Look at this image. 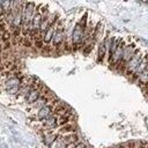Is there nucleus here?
Returning a JSON list of instances; mask_svg holds the SVG:
<instances>
[{
    "label": "nucleus",
    "mask_w": 148,
    "mask_h": 148,
    "mask_svg": "<svg viewBox=\"0 0 148 148\" xmlns=\"http://www.w3.org/2000/svg\"><path fill=\"white\" fill-rule=\"evenodd\" d=\"M148 68V54H146V56H143L142 57V59H141V61H140V64L138 65V67L135 68V71L133 72V74H132V80H134V81H136V79L140 76V74L145 71V69H147Z\"/></svg>",
    "instance_id": "13"
},
{
    "label": "nucleus",
    "mask_w": 148,
    "mask_h": 148,
    "mask_svg": "<svg viewBox=\"0 0 148 148\" xmlns=\"http://www.w3.org/2000/svg\"><path fill=\"white\" fill-rule=\"evenodd\" d=\"M40 8V5L37 6V9L34 14V17L31 20V32H30V37L32 38H37L38 36V31H39V27H40V23L43 21V17L44 15L47 13V8L44 7L43 9H39Z\"/></svg>",
    "instance_id": "2"
},
{
    "label": "nucleus",
    "mask_w": 148,
    "mask_h": 148,
    "mask_svg": "<svg viewBox=\"0 0 148 148\" xmlns=\"http://www.w3.org/2000/svg\"><path fill=\"white\" fill-rule=\"evenodd\" d=\"M58 102H59V101H57V99L53 97L47 104H45L42 109H39V110L36 112L35 119H36L37 121H43V120H45L47 117H50L51 114H53V113H54V108H56V105L58 104Z\"/></svg>",
    "instance_id": "3"
},
{
    "label": "nucleus",
    "mask_w": 148,
    "mask_h": 148,
    "mask_svg": "<svg viewBox=\"0 0 148 148\" xmlns=\"http://www.w3.org/2000/svg\"><path fill=\"white\" fill-rule=\"evenodd\" d=\"M136 82L141 86H148V68L140 74V76L136 79Z\"/></svg>",
    "instance_id": "17"
},
{
    "label": "nucleus",
    "mask_w": 148,
    "mask_h": 148,
    "mask_svg": "<svg viewBox=\"0 0 148 148\" xmlns=\"http://www.w3.org/2000/svg\"><path fill=\"white\" fill-rule=\"evenodd\" d=\"M75 124L74 123H68V124H66V125H62V126H60L59 127V130H57L56 132H57V134L59 135V136H61V135H66V134H71V133H75Z\"/></svg>",
    "instance_id": "14"
},
{
    "label": "nucleus",
    "mask_w": 148,
    "mask_h": 148,
    "mask_svg": "<svg viewBox=\"0 0 148 148\" xmlns=\"http://www.w3.org/2000/svg\"><path fill=\"white\" fill-rule=\"evenodd\" d=\"M58 22H59V21H57V22H54L52 25H50L49 29L43 34V36H42L43 46H49V45H50V43H51V40H52V38H53V35H54V32H56V30H57Z\"/></svg>",
    "instance_id": "12"
},
{
    "label": "nucleus",
    "mask_w": 148,
    "mask_h": 148,
    "mask_svg": "<svg viewBox=\"0 0 148 148\" xmlns=\"http://www.w3.org/2000/svg\"><path fill=\"white\" fill-rule=\"evenodd\" d=\"M44 92H45L44 86H43L40 82H37V83L35 84V87L32 88V90H31V91L27 95V97L24 98V103L28 104V106L31 105V104L35 103Z\"/></svg>",
    "instance_id": "6"
},
{
    "label": "nucleus",
    "mask_w": 148,
    "mask_h": 148,
    "mask_svg": "<svg viewBox=\"0 0 148 148\" xmlns=\"http://www.w3.org/2000/svg\"><path fill=\"white\" fill-rule=\"evenodd\" d=\"M147 87H148V86H147Z\"/></svg>",
    "instance_id": "24"
},
{
    "label": "nucleus",
    "mask_w": 148,
    "mask_h": 148,
    "mask_svg": "<svg viewBox=\"0 0 148 148\" xmlns=\"http://www.w3.org/2000/svg\"><path fill=\"white\" fill-rule=\"evenodd\" d=\"M1 73H2V72H1V69H0V74H1Z\"/></svg>",
    "instance_id": "22"
},
{
    "label": "nucleus",
    "mask_w": 148,
    "mask_h": 148,
    "mask_svg": "<svg viewBox=\"0 0 148 148\" xmlns=\"http://www.w3.org/2000/svg\"><path fill=\"white\" fill-rule=\"evenodd\" d=\"M119 148H125V146H120V147H119Z\"/></svg>",
    "instance_id": "20"
},
{
    "label": "nucleus",
    "mask_w": 148,
    "mask_h": 148,
    "mask_svg": "<svg viewBox=\"0 0 148 148\" xmlns=\"http://www.w3.org/2000/svg\"><path fill=\"white\" fill-rule=\"evenodd\" d=\"M58 119H59V116H58L57 113L51 114V116L47 117L45 120L40 121V123H42V130H44L45 132H47V131H53L54 128L58 127Z\"/></svg>",
    "instance_id": "11"
},
{
    "label": "nucleus",
    "mask_w": 148,
    "mask_h": 148,
    "mask_svg": "<svg viewBox=\"0 0 148 148\" xmlns=\"http://www.w3.org/2000/svg\"><path fill=\"white\" fill-rule=\"evenodd\" d=\"M142 57H143V56H142V53L140 52V50H136V52L134 53V56H133V57L128 60V62L124 66V68H123L121 72H124V74L127 75V76H132L133 72L135 71V68H136L138 65L140 64Z\"/></svg>",
    "instance_id": "5"
},
{
    "label": "nucleus",
    "mask_w": 148,
    "mask_h": 148,
    "mask_svg": "<svg viewBox=\"0 0 148 148\" xmlns=\"http://www.w3.org/2000/svg\"><path fill=\"white\" fill-rule=\"evenodd\" d=\"M106 56V38L103 39L101 43H99V46H98V53H97V60L98 62H102L104 60Z\"/></svg>",
    "instance_id": "16"
},
{
    "label": "nucleus",
    "mask_w": 148,
    "mask_h": 148,
    "mask_svg": "<svg viewBox=\"0 0 148 148\" xmlns=\"http://www.w3.org/2000/svg\"><path fill=\"white\" fill-rule=\"evenodd\" d=\"M57 139H58V134H57L56 131H47V132H45L44 135H43L44 143H45L47 147L52 146V145L56 142Z\"/></svg>",
    "instance_id": "15"
},
{
    "label": "nucleus",
    "mask_w": 148,
    "mask_h": 148,
    "mask_svg": "<svg viewBox=\"0 0 148 148\" xmlns=\"http://www.w3.org/2000/svg\"><path fill=\"white\" fill-rule=\"evenodd\" d=\"M84 147H86V145H84L83 142H79L74 148H84Z\"/></svg>",
    "instance_id": "18"
},
{
    "label": "nucleus",
    "mask_w": 148,
    "mask_h": 148,
    "mask_svg": "<svg viewBox=\"0 0 148 148\" xmlns=\"http://www.w3.org/2000/svg\"><path fill=\"white\" fill-rule=\"evenodd\" d=\"M135 148H146V147H145V146H140V145H139V146H136Z\"/></svg>",
    "instance_id": "19"
},
{
    "label": "nucleus",
    "mask_w": 148,
    "mask_h": 148,
    "mask_svg": "<svg viewBox=\"0 0 148 148\" xmlns=\"http://www.w3.org/2000/svg\"><path fill=\"white\" fill-rule=\"evenodd\" d=\"M86 22H87V14L73 28V31H72V35H71V45H72L73 49H77V47L82 46V42H83L86 29H87V23Z\"/></svg>",
    "instance_id": "1"
},
{
    "label": "nucleus",
    "mask_w": 148,
    "mask_h": 148,
    "mask_svg": "<svg viewBox=\"0 0 148 148\" xmlns=\"http://www.w3.org/2000/svg\"><path fill=\"white\" fill-rule=\"evenodd\" d=\"M136 46H135V44L134 43H131V44H128V45H125V47H124V51H123V58H121V61H120V65L118 66V69H120V71H123V68H124V66L128 62V60L134 56V53L136 52Z\"/></svg>",
    "instance_id": "8"
},
{
    "label": "nucleus",
    "mask_w": 148,
    "mask_h": 148,
    "mask_svg": "<svg viewBox=\"0 0 148 148\" xmlns=\"http://www.w3.org/2000/svg\"><path fill=\"white\" fill-rule=\"evenodd\" d=\"M0 21H1V14H0Z\"/></svg>",
    "instance_id": "21"
},
{
    "label": "nucleus",
    "mask_w": 148,
    "mask_h": 148,
    "mask_svg": "<svg viewBox=\"0 0 148 148\" xmlns=\"http://www.w3.org/2000/svg\"><path fill=\"white\" fill-rule=\"evenodd\" d=\"M53 98V95L50 91H45L35 103H32L31 105H29V110H32V112H37L39 109H42L45 104H47L51 99Z\"/></svg>",
    "instance_id": "9"
},
{
    "label": "nucleus",
    "mask_w": 148,
    "mask_h": 148,
    "mask_svg": "<svg viewBox=\"0 0 148 148\" xmlns=\"http://www.w3.org/2000/svg\"><path fill=\"white\" fill-rule=\"evenodd\" d=\"M124 47H125V43H124V40L119 39L116 50L113 51V53H112V54L110 56V58L108 59L110 66L118 67V66L120 65V61H121V58H123V51H124Z\"/></svg>",
    "instance_id": "7"
},
{
    "label": "nucleus",
    "mask_w": 148,
    "mask_h": 148,
    "mask_svg": "<svg viewBox=\"0 0 148 148\" xmlns=\"http://www.w3.org/2000/svg\"><path fill=\"white\" fill-rule=\"evenodd\" d=\"M84 148H88V147H84Z\"/></svg>",
    "instance_id": "23"
},
{
    "label": "nucleus",
    "mask_w": 148,
    "mask_h": 148,
    "mask_svg": "<svg viewBox=\"0 0 148 148\" xmlns=\"http://www.w3.org/2000/svg\"><path fill=\"white\" fill-rule=\"evenodd\" d=\"M65 42H66L65 28H64L62 23L58 22L57 30H56V32H54V35H53V38H52L50 45H51V47H52L53 50H58V49H60L61 46H64Z\"/></svg>",
    "instance_id": "4"
},
{
    "label": "nucleus",
    "mask_w": 148,
    "mask_h": 148,
    "mask_svg": "<svg viewBox=\"0 0 148 148\" xmlns=\"http://www.w3.org/2000/svg\"><path fill=\"white\" fill-rule=\"evenodd\" d=\"M22 80H23V77L21 75H18V74L13 75V76H9V77H7L3 81L2 86H1V89H3V91H6L8 89H12V88L22 86Z\"/></svg>",
    "instance_id": "10"
}]
</instances>
